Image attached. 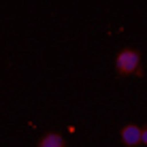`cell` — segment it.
<instances>
[{
  "mask_svg": "<svg viewBox=\"0 0 147 147\" xmlns=\"http://www.w3.org/2000/svg\"><path fill=\"white\" fill-rule=\"evenodd\" d=\"M115 70L121 77H139L141 70V53L132 47H124L115 55Z\"/></svg>",
  "mask_w": 147,
  "mask_h": 147,
  "instance_id": "1",
  "label": "cell"
},
{
  "mask_svg": "<svg viewBox=\"0 0 147 147\" xmlns=\"http://www.w3.org/2000/svg\"><path fill=\"white\" fill-rule=\"evenodd\" d=\"M119 139L126 147H139L143 143V128L136 124H126L119 130Z\"/></svg>",
  "mask_w": 147,
  "mask_h": 147,
  "instance_id": "2",
  "label": "cell"
},
{
  "mask_svg": "<svg viewBox=\"0 0 147 147\" xmlns=\"http://www.w3.org/2000/svg\"><path fill=\"white\" fill-rule=\"evenodd\" d=\"M36 147H66V141L60 132H45L38 139Z\"/></svg>",
  "mask_w": 147,
  "mask_h": 147,
  "instance_id": "3",
  "label": "cell"
},
{
  "mask_svg": "<svg viewBox=\"0 0 147 147\" xmlns=\"http://www.w3.org/2000/svg\"><path fill=\"white\" fill-rule=\"evenodd\" d=\"M143 145H147V126H143Z\"/></svg>",
  "mask_w": 147,
  "mask_h": 147,
  "instance_id": "4",
  "label": "cell"
}]
</instances>
